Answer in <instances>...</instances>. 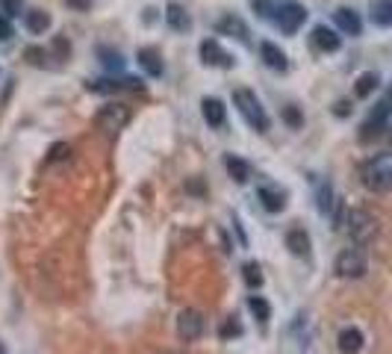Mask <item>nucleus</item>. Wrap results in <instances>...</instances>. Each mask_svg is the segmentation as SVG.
I'll use <instances>...</instances> for the list:
<instances>
[{
    "label": "nucleus",
    "instance_id": "obj_21",
    "mask_svg": "<svg viewBox=\"0 0 392 354\" xmlns=\"http://www.w3.org/2000/svg\"><path fill=\"white\" fill-rule=\"evenodd\" d=\"M371 21L378 27H392V0H375L371 3Z\"/></svg>",
    "mask_w": 392,
    "mask_h": 354
},
{
    "label": "nucleus",
    "instance_id": "obj_37",
    "mask_svg": "<svg viewBox=\"0 0 392 354\" xmlns=\"http://www.w3.org/2000/svg\"><path fill=\"white\" fill-rule=\"evenodd\" d=\"M0 354H6V346H3V342H0Z\"/></svg>",
    "mask_w": 392,
    "mask_h": 354
},
{
    "label": "nucleus",
    "instance_id": "obj_1",
    "mask_svg": "<svg viewBox=\"0 0 392 354\" xmlns=\"http://www.w3.org/2000/svg\"><path fill=\"white\" fill-rule=\"evenodd\" d=\"M363 183L371 192H392V151H380L363 163Z\"/></svg>",
    "mask_w": 392,
    "mask_h": 354
},
{
    "label": "nucleus",
    "instance_id": "obj_16",
    "mask_svg": "<svg viewBox=\"0 0 392 354\" xmlns=\"http://www.w3.org/2000/svg\"><path fill=\"white\" fill-rule=\"evenodd\" d=\"M136 59H139V68H145V74L148 77L162 74V59H160V54H156V47H139Z\"/></svg>",
    "mask_w": 392,
    "mask_h": 354
},
{
    "label": "nucleus",
    "instance_id": "obj_7",
    "mask_svg": "<svg viewBox=\"0 0 392 354\" xmlns=\"http://www.w3.org/2000/svg\"><path fill=\"white\" fill-rule=\"evenodd\" d=\"M201 59H204V65H212V68H233V65H236V59L224 51L215 38L201 42Z\"/></svg>",
    "mask_w": 392,
    "mask_h": 354
},
{
    "label": "nucleus",
    "instance_id": "obj_31",
    "mask_svg": "<svg viewBox=\"0 0 392 354\" xmlns=\"http://www.w3.org/2000/svg\"><path fill=\"white\" fill-rule=\"evenodd\" d=\"M283 118H286V121H289L292 127H301V121H304V118L298 115L295 106H286V110H283Z\"/></svg>",
    "mask_w": 392,
    "mask_h": 354
},
{
    "label": "nucleus",
    "instance_id": "obj_20",
    "mask_svg": "<svg viewBox=\"0 0 392 354\" xmlns=\"http://www.w3.org/2000/svg\"><path fill=\"white\" fill-rule=\"evenodd\" d=\"M24 27L30 30L33 36H42L47 27H51V15L45 12V9H30V12H24Z\"/></svg>",
    "mask_w": 392,
    "mask_h": 354
},
{
    "label": "nucleus",
    "instance_id": "obj_35",
    "mask_svg": "<svg viewBox=\"0 0 392 354\" xmlns=\"http://www.w3.org/2000/svg\"><path fill=\"white\" fill-rule=\"evenodd\" d=\"M336 115H348V104H345V101L336 104Z\"/></svg>",
    "mask_w": 392,
    "mask_h": 354
},
{
    "label": "nucleus",
    "instance_id": "obj_19",
    "mask_svg": "<svg viewBox=\"0 0 392 354\" xmlns=\"http://www.w3.org/2000/svg\"><path fill=\"white\" fill-rule=\"evenodd\" d=\"M219 33L236 36L239 42H248V27H245V21H242V18H236V15H224L219 21Z\"/></svg>",
    "mask_w": 392,
    "mask_h": 354
},
{
    "label": "nucleus",
    "instance_id": "obj_24",
    "mask_svg": "<svg viewBox=\"0 0 392 354\" xmlns=\"http://www.w3.org/2000/svg\"><path fill=\"white\" fill-rule=\"evenodd\" d=\"M248 310L257 316V322L260 324H269V319H271V307H269V301L262 298V295H251L248 298Z\"/></svg>",
    "mask_w": 392,
    "mask_h": 354
},
{
    "label": "nucleus",
    "instance_id": "obj_36",
    "mask_svg": "<svg viewBox=\"0 0 392 354\" xmlns=\"http://www.w3.org/2000/svg\"><path fill=\"white\" fill-rule=\"evenodd\" d=\"M387 101L392 104V86H389V92H387Z\"/></svg>",
    "mask_w": 392,
    "mask_h": 354
},
{
    "label": "nucleus",
    "instance_id": "obj_8",
    "mask_svg": "<svg viewBox=\"0 0 392 354\" xmlns=\"http://www.w3.org/2000/svg\"><path fill=\"white\" fill-rule=\"evenodd\" d=\"M177 333L183 340H198L201 333H204V316L198 310H180V316H177Z\"/></svg>",
    "mask_w": 392,
    "mask_h": 354
},
{
    "label": "nucleus",
    "instance_id": "obj_10",
    "mask_svg": "<svg viewBox=\"0 0 392 354\" xmlns=\"http://www.w3.org/2000/svg\"><path fill=\"white\" fill-rule=\"evenodd\" d=\"M201 113H204V121L210 127H224V121H228V106H224L219 97H204Z\"/></svg>",
    "mask_w": 392,
    "mask_h": 354
},
{
    "label": "nucleus",
    "instance_id": "obj_32",
    "mask_svg": "<svg viewBox=\"0 0 392 354\" xmlns=\"http://www.w3.org/2000/svg\"><path fill=\"white\" fill-rule=\"evenodd\" d=\"M27 59H30L33 65H45V51H38V47H27Z\"/></svg>",
    "mask_w": 392,
    "mask_h": 354
},
{
    "label": "nucleus",
    "instance_id": "obj_9",
    "mask_svg": "<svg viewBox=\"0 0 392 354\" xmlns=\"http://www.w3.org/2000/svg\"><path fill=\"white\" fill-rule=\"evenodd\" d=\"M89 92H97V95H110V92H121V88H130V92H142L145 83L136 80V77H124V80H95L86 86Z\"/></svg>",
    "mask_w": 392,
    "mask_h": 354
},
{
    "label": "nucleus",
    "instance_id": "obj_4",
    "mask_svg": "<svg viewBox=\"0 0 392 354\" xmlns=\"http://www.w3.org/2000/svg\"><path fill=\"white\" fill-rule=\"evenodd\" d=\"M271 21L280 27V33L292 36V33H298L304 21H307V9H304L301 3H295V0H286V3H280L278 9H274Z\"/></svg>",
    "mask_w": 392,
    "mask_h": 354
},
{
    "label": "nucleus",
    "instance_id": "obj_22",
    "mask_svg": "<svg viewBox=\"0 0 392 354\" xmlns=\"http://www.w3.org/2000/svg\"><path fill=\"white\" fill-rule=\"evenodd\" d=\"M224 165H228V174H230L239 186H242V183H248L251 169H248V163H245V160H239V156H228V160H224Z\"/></svg>",
    "mask_w": 392,
    "mask_h": 354
},
{
    "label": "nucleus",
    "instance_id": "obj_15",
    "mask_svg": "<svg viewBox=\"0 0 392 354\" xmlns=\"http://www.w3.org/2000/svg\"><path fill=\"white\" fill-rule=\"evenodd\" d=\"M165 24H169L174 33H186V30H192V18L180 3H169L165 6Z\"/></svg>",
    "mask_w": 392,
    "mask_h": 354
},
{
    "label": "nucleus",
    "instance_id": "obj_17",
    "mask_svg": "<svg viewBox=\"0 0 392 354\" xmlns=\"http://www.w3.org/2000/svg\"><path fill=\"white\" fill-rule=\"evenodd\" d=\"M257 195H260V201H262V206H266L269 213H280L283 206H286V192L274 189V186H260Z\"/></svg>",
    "mask_w": 392,
    "mask_h": 354
},
{
    "label": "nucleus",
    "instance_id": "obj_27",
    "mask_svg": "<svg viewBox=\"0 0 392 354\" xmlns=\"http://www.w3.org/2000/svg\"><path fill=\"white\" fill-rule=\"evenodd\" d=\"M316 198H319V213H330L333 210V192H330V186L328 183H321L319 186V195H316Z\"/></svg>",
    "mask_w": 392,
    "mask_h": 354
},
{
    "label": "nucleus",
    "instance_id": "obj_29",
    "mask_svg": "<svg viewBox=\"0 0 392 354\" xmlns=\"http://www.w3.org/2000/svg\"><path fill=\"white\" fill-rule=\"evenodd\" d=\"M239 333H242V324H239V322H233V319H230V322H224V324H221V337H224V340L239 337Z\"/></svg>",
    "mask_w": 392,
    "mask_h": 354
},
{
    "label": "nucleus",
    "instance_id": "obj_13",
    "mask_svg": "<svg viewBox=\"0 0 392 354\" xmlns=\"http://www.w3.org/2000/svg\"><path fill=\"white\" fill-rule=\"evenodd\" d=\"M363 342H366V337H363L360 328H342L339 337H336V346H339L342 354H360Z\"/></svg>",
    "mask_w": 392,
    "mask_h": 354
},
{
    "label": "nucleus",
    "instance_id": "obj_23",
    "mask_svg": "<svg viewBox=\"0 0 392 354\" xmlns=\"http://www.w3.org/2000/svg\"><path fill=\"white\" fill-rule=\"evenodd\" d=\"M97 56H101V65L106 71H124V56L112 47H97Z\"/></svg>",
    "mask_w": 392,
    "mask_h": 354
},
{
    "label": "nucleus",
    "instance_id": "obj_3",
    "mask_svg": "<svg viewBox=\"0 0 392 354\" xmlns=\"http://www.w3.org/2000/svg\"><path fill=\"white\" fill-rule=\"evenodd\" d=\"M345 224H348L351 239H354L357 245H366V242H371L378 236V219L369 210H351Z\"/></svg>",
    "mask_w": 392,
    "mask_h": 354
},
{
    "label": "nucleus",
    "instance_id": "obj_25",
    "mask_svg": "<svg viewBox=\"0 0 392 354\" xmlns=\"http://www.w3.org/2000/svg\"><path fill=\"white\" fill-rule=\"evenodd\" d=\"M378 83H380V77H378L375 71L360 74V77H357V86H354V95H357V97H369V95L378 88Z\"/></svg>",
    "mask_w": 392,
    "mask_h": 354
},
{
    "label": "nucleus",
    "instance_id": "obj_33",
    "mask_svg": "<svg viewBox=\"0 0 392 354\" xmlns=\"http://www.w3.org/2000/svg\"><path fill=\"white\" fill-rule=\"evenodd\" d=\"M95 0H65V6H71L77 9V12H86V9H92Z\"/></svg>",
    "mask_w": 392,
    "mask_h": 354
},
{
    "label": "nucleus",
    "instance_id": "obj_30",
    "mask_svg": "<svg viewBox=\"0 0 392 354\" xmlns=\"http://www.w3.org/2000/svg\"><path fill=\"white\" fill-rule=\"evenodd\" d=\"M12 38V24H9V15H0V42H9Z\"/></svg>",
    "mask_w": 392,
    "mask_h": 354
},
{
    "label": "nucleus",
    "instance_id": "obj_14",
    "mask_svg": "<svg viewBox=\"0 0 392 354\" xmlns=\"http://www.w3.org/2000/svg\"><path fill=\"white\" fill-rule=\"evenodd\" d=\"M260 56H262V62H266L271 71H286V68H289L286 54H283L278 45H271V42H262L260 45Z\"/></svg>",
    "mask_w": 392,
    "mask_h": 354
},
{
    "label": "nucleus",
    "instance_id": "obj_18",
    "mask_svg": "<svg viewBox=\"0 0 392 354\" xmlns=\"http://www.w3.org/2000/svg\"><path fill=\"white\" fill-rule=\"evenodd\" d=\"M286 248L295 254V257H310V236L301 228H292L286 233Z\"/></svg>",
    "mask_w": 392,
    "mask_h": 354
},
{
    "label": "nucleus",
    "instance_id": "obj_34",
    "mask_svg": "<svg viewBox=\"0 0 392 354\" xmlns=\"http://www.w3.org/2000/svg\"><path fill=\"white\" fill-rule=\"evenodd\" d=\"M65 154H71V151H68V145H62V142L53 145V148H51V163H53V160H62Z\"/></svg>",
    "mask_w": 392,
    "mask_h": 354
},
{
    "label": "nucleus",
    "instance_id": "obj_6",
    "mask_svg": "<svg viewBox=\"0 0 392 354\" xmlns=\"http://www.w3.org/2000/svg\"><path fill=\"white\" fill-rule=\"evenodd\" d=\"M127 121H130V110H127L124 104H106L95 115V124L101 127L103 133H119L127 127Z\"/></svg>",
    "mask_w": 392,
    "mask_h": 354
},
{
    "label": "nucleus",
    "instance_id": "obj_11",
    "mask_svg": "<svg viewBox=\"0 0 392 354\" xmlns=\"http://www.w3.org/2000/svg\"><path fill=\"white\" fill-rule=\"evenodd\" d=\"M333 21H336V27H339L345 36H360V33H363L360 15L354 12V9H348V6H339L336 12H333Z\"/></svg>",
    "mask_w": 392,
    "mask_h": 354
},
{
    "label": "nucleus",
    "instance_id": "obj_26",
    "mask_svg": "<svg viewBox=\"0 0 392 354\" xmlns=\"http://www.w3.org/2000/svg\"><path fill=\"white\" fill-rule=\"evenodd\" d=\"M245 283H248L251 290H257V287H262V272H260V266L257 263H245Z\"/></svg>",
    "mask_w": 392,
    "mask_h": 354
},
{
    "label": "nucleus",
    "instance_id": "obj_12",
    "mask_svg": "<svg viewBox=\"0 0 392 354\" xmlns=\"http://www.w3.org/2000/svg\"><path fill=\"white\" fill-rule=\"evenodd\" d=\"M313 45H316L321 54H333V51H339L342 38L336 36V30H330V27H325V24H319L316 30H313Z\"/></svg>",
    "mask_w": 392,
    "mask_h": 354
},
{
    "label": "nucleus",
    "instance_id": "obj_28",
    "mask_svg": "<svg viewBox=\"0 0 392 354\" xmlns=\"http://www.w3.org/2000/svg\"><path fill=\"white\" fill-rule=\"evenodd\" d=\"M0 9H3V15L15 18L24 12V0H0Z\"/></svg>",
    "mask_w": 392,
    "mask_h": 354
},
{
    "label": "nucleus",
    "instance_id": "obj_2",
    "mask_svg": "<svg viewBox=\"0 0 392 354\" xmlns=\"http://www.w3.org/2000/svg\"><path fill=\"white\" fill-rule=\"evenodd\" d=\"M233 106L242 113V118L248 121L257 133H266L269 130V113L266 106L260 104V97L251 92V88H233Z\"/></svg>",
    "mask_w": 392,
    "mask_h": 354
},
{
    "label": "nucleus",
    "instance_id": "obj_5",
    "mask_svg": "<svg viewBox=\"0 0 392 354\" xmlns=\"http://www.w3.org/2000/svg\"><path fill=\"white\" fill-rule=\"evenodd\" d=\"M369 269V263H366V254H363V248H345V251H339V257H336V274L339 278H345V281H357L363 278Z\"/></svg>",
    "mask_w": 392,
    "mask_h": 354
}]
</instances>
